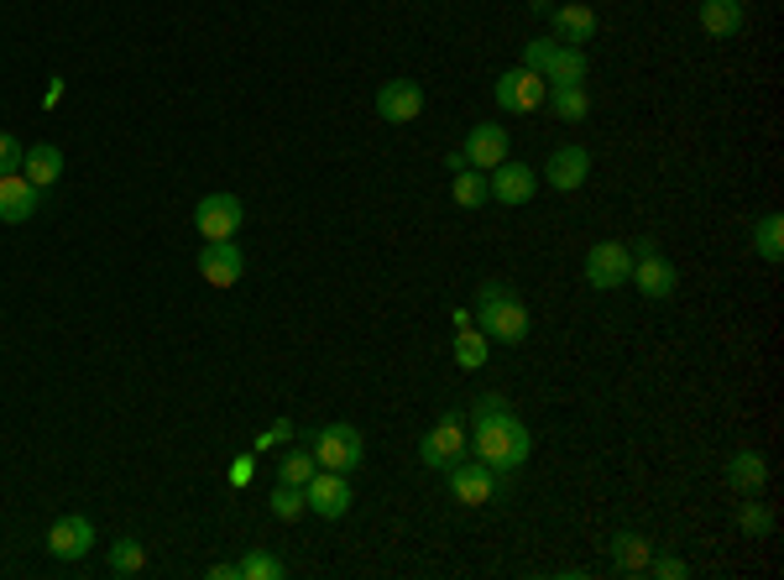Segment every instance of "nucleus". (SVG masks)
<instances>
[{
	"instance_id": "nucleus-1",
	"label": "nucleus",
	"mask_w": 784,
	"mask_h": 580,
	"mask_svg": "<svg viewBox=\"0 0 784 580\" xmlns=\"http://www.w3.org/2000/svg\"><path fill=\"white\" fill-rule=\"evenodd\" d=\"M465 444H471V455L482 465H492L497 476H513L528 465L534 455V434H528V423L513 413V402L497 398V393H482V398L471 402V413H465Z\"/></svg>"
},
{
	"instance_id": "nucleus-2",
	"label": "nucleus",
	"mask_w": 784,
	"mask_h": 580,
	"mask_svg": "<svg viewBox=\"0 0 784 580\" xmlns=\"http://www.w3.org/2000/svg\"><path fill=\"white\" fill-rule=\"evenodd\" d=\"M471 320L482 330L486 341H503V345H523L528 341V309L523 299L507 288V282H482L476 288V309H471Z\"/></svg>"
},
{
	"instance_id": "nucleus-3",
	"label": "nucleus",
	"mask_w": 784,
	"mask_h": 580,
	"mask_svg": "<svg viewBox=\"0 0 784 580\" xmlns=\"http://www.w3.org/2000/svg\"><path fill=\"white\" fill-rule=\"evenodd\" d=\"M309 450H314V461L324 465V471H362L366 465V440L356 423H324V429H314L309 434Z\"/></svg>"
},
{
	"instance_id": "nucleus-4",
	"label": "nucleus",
	"mask_w": 784,
	"mask_h": 580,
	"mask_svg": "<svg viewBox=\"0 0 784 580\" xmlns=\"http://www.w3.org/2000/svg\"><path fill=\"white\" fill-rule=\"evenodd\" d=\"M627 251H633V282H638V293H644L648 303L675 299V288H680V272H675V261L659 251V240L644 236V240H633Z\"/></svg>"
},
{
	"instance_id": "nucleus-5",
	"label": "nucleus",
	"mask_w": 784,
	"mask_h": 580,
	"mask_svg": "<svg viewBox=\"0 0 784 580\" xmlns=\"http://www.w3.org/2000/svg\"><path fill=\"white\" fill-rule=\"evenodd\" d=\"M465 455H471V444H465V419L461 413H440L434 429L419 440V461L429 465V471H450V465L465 461Z\"/></svg>"
},
{
	"instance_id": "nucleus-6",
	"label": "nucleus",
	"mask_w": 784,
	"mask_h": 580,
	"mask_svg": "<svg viewBox=\"0 0 784 580\" xmlns=\"http://www.w3.org/2000/svg\"><path fill=\"white\" fill-rule=\"evenodd\" d=\"M633 278V251H627V240H597L591 251H586V282L597 288V293H617L627 288Z\"/></svg>"
},
{
	"instance_id": "nucleus-7",
	"label": "nucleus",
	"mask_w": 784,
	"mask_h": 580,
	"mask_svg": "<svg viewBox=\"0 0 784 580\" xmlns=\"http://www.w3.org/2000/svg\"><path fill=\"white\" fill-rule=\"evenodd\" d=\"M544 95H549V84H544V74H534V68H503V79L492 84V100L503 105L507 116H534L544 105Z\"/></svg>"
},
{
	"instance_id": "nucleus-8",
	"label": "nucleus",
	"mask_w": 784,
	"mask_h": 580,
	"mask_svg": "<svg viewBox=\"0 0 784 580\" xmlns=\"http://www.w3.org/2000/svg\"><path fill=\"white\" fill-rule=\"evenodd\" d=\"M444 476H450V497L461 502V507H486V502H497V486H503V476L492 465H482L476 455L455 461Z\"/></svg>"
},
{
	"instance_id": "nucleus-9",
	"label": "nucleus",
	"mask_w": 784,
	"mask_h": 580,
	"mask_svg": "<svg viewBox=\"0 0 784 580\" xmlns=\"http://www.w3.org/2000/svg\"><path fill=\"white\" fill-rule=\"evenodd\" d=\"M246 225V204L236 194H204L194 204V230L204 240H236V230Z\"/></svg>"
},
{
	"instance_id": "nucleus-10",
	"label": "nucleus",
	"mask_w": 784,
	"mask_h": 580,
	"mask_svg": "<svg viewBox=\"0 0 784 580\" xmlns=\"http://www.w3.org/2000/svg\"><path fill=\"white\" fill-rule=\"evenodd\" d=\"M303 502H309V513H320V518L341 523L345 513H351V481H345V471H314V476L303 481Z\"/></svg>"
},
{
	"instance_id": "nucleus-11",
	"label": "nucleus",
	"mask_w": 784,
	"mask_h": 580,
	"mask_svg": "<svg viewBox=\"0 0 784 580\" xmlns=\"http://www.w3.org/2000/svg\"><path fill=\"white\" fill-rule=\"evenodd\" d=\"M486 189H492V200L503 204V210H518V204H528L534 194H539V173L518 158H503L492 173H486Z\"/></svg>"
},
{
	"instance_id": "nucleus-12",
	"label": "nucleus",
	"mask_w": 784,
	"mask_h": 580,
	"mask_svg": "<svg viewBox=\"0 0 784 580\" xmlns=\"http://www.w3.org/2000/svg\"><path fill=\"white\" fill-rule=\"evenodd\" d=\"M465 168H482V173H492L503 158H513V141H507V126H497V120H482V126H471L465 131V147H461Z\"/></svg>"
},
{
	"instance_id": "nucleus-13",
	"label": "nucleus",
	"mask_w": 784,
	"mask_h": 580,
	"mask_svg": "<svg viewBox=\"0 0 784 580\" xmlns=\"http://www.w3.org/2000/svg\"><path fill=\"white\" fill-rule=\"evenodd\" d=\"M246 272V251L236 246V240H204L200 251V278L210 282V288H236Z\"/></svg>"
},
{
	"instance_id": "nucleus-14",
	"label": "nucleus",
	"mask_w": 784,
	"mask_h": 580,
	"mask_svg": "<svg viewBox=\"0 0 784 580\" xmlns=\"http://www.w3.org/2000/svg\"><path fill=\"white\" fill-rule=\"evenodd\" d=\"M95 549V523L84 513H63L53 528H47V555L53 560H84Z\"/></svg>"
},
{
	"instance_id": "nucleus-15",
	"label": "nucleus",
	"mask_w": 784,
	"mask_h": 580,
	"mask_svg": "<svg viewBox=\"0 0 784 580\" xmlns=\"http://www.w3.org/2000/svg\"><path fill=\"white\" fill-rule=\"evenodd\" d=\"M42 189L26 183V173H0V225H26L37 215Z\"/></svg>"
},
{
	"instance_id": "nucleus-16",
	"label": "nucleus",
	"mask_w": 784,
	"mask_h": 580,
	"mask_svg": "<svg viewBox=\"0 0 784 580\" xmlns=\"http://www.w3.org/2000/svg\"><path fill=\"white\" fill-rule=\"evenodd\" d=\"M377 116L387 120V126H408V120L423 116V89L414 79H387L383 89H377Z\"/></svg>"
},
{
	"instance_id": "nucleus-17",
	"label": "nucleus",
	"mask_w": 784,
	"mask_h": 580,
	"mask_svg": "<svg viewBox=\"0 0 784 580\" xmlns=\"http://www.w3.org/2000/svg\"><path fill=\"white\" fill-rule=\"evenodd\" d=\"M591 173V152L586 147H560V152H549L544 158V183L549 189H560V194H576Z\"/></svg>"
},
{
	"instance_id": "nucleus-18",
	"label": "nucleus",
	"mask_w": 784,
	"mask_h": 580,
	"mask_svg": "<svg viewBox=\"0 0 784 580\" xmlns=\"http://www.w3.org/2000/svg\"><path fill=\"white\" fill-rule=\"evenodd\" d=\"M549 21H555V37L570 42V47H586V42L597 37V11H591L586 0L555 6V11H549Z\"/></svg>"
},
{
	"instance_id": "nucleus-19",
	"label": "nucleus",
	"mask_w": 784,
	"mask_h": 580,
	"mask_svg": "<svg viewBox=\"0 0 784 580\" xmlns=\"http://www.w3.org/2000/svg\"><path fill=\"white\" fill-rule=\"evenodd\" d=\"M769 481V461L759 450H738L732 461H727V486L738 492V497H759Z\"/></svg>"
},
{
	"instance_id": "nucleus-20",
	"label": "nucleus",
	"mask_w": 784,
	"mask_h": 580,
	"mask_svg": "<svg viewBox=\"0 0 784 580\" xmlns=\"http://www.w3.org/2000/svg\"><path fill=\"white\" fill-rule=\"evenodd\" d=\"M696 21H701L706 37H738L743 32V0H701V11H696Z\"/></svg>"
},
{
	"instance_id": "nucleus-21",
	"label": "nucleus",
	"mask_w": 784,
	"mask_h": 580,
	"mask_svg": "<svg viewBox=\"0 0 784 580\" xmlns=\"http://www.w3.org/2000/svg\"><path fill=\"white\" fill-rule=\"evenodd\" d=\"M21 173H26V183H37V189H53V183L63 179V152L53 141H37V147H26Z\"/></svg>"
},
{
	"instance_id": "nucleus-22",
	"label": "nucleus",
	"mask_w": 784,
	"mask_h": 580,
	"mask_svg": "<svg viewBox=\"0 0 784 580\" xmlns=\"http://www.w3.org/2000/svg\"><path fill=\"white\" fill-rule=\"evenodd\" d=\"M648 560H654V544L644 534H617L612 539V570L617 576H644Z\"/></svg>"
},
{
	"instance_id": "nucleus-23",
	"label": "nucleus",
	"mask_w": 784,
	"mask_h": 580,
	"mask_svg": "<svg viewBox=\"0 0 784 580\" xmlns=\"http://www.w3.org/2000/svg\"><path fill=\"white\" fill-rule=\"evenodd\" d=\"M544 105H549L560 120H586L591 116V95H586V84H549Z\"/></svg>"
},
{
	"instance_id": "nucleus-24",
	"label": "nucleus",
	"mask_w": 784,
	"mask_h": 580,
	"mask_svg": "<svg viewBox=\"0 0 784 580\" xmlns=\"http://www.w3.org/2000/svg\"><path fill=\"white\" fill-rule=\"evenodd\" d=\"M544 84H586V47L560 42L555 58H549V68H544Z\"/></svg>"
},
{
	"instance_id": "nucleus-25",
	"label": "nucleus",
	"mask_w": 784,
	"mask_h": 580,
	"mask_svg": "<svg viewBox=\"0 0 784 580\" xmlns=\"http://www.w3.org/2000/svg\"><path fill=\"white\" fill-rule=\"evenodd\" d=\"M753 251H759L769 267L784 257V215H780V210L759 215V225H753Z\"/></svg>"
},
{
	"instance_id": "nucleus-26",
	"label": "nucleus",
	"mask_w": 784,
	"mask_h": 580,
	"mask_svg": "<svg viewBox=\"0 0 784 580\" xmlns=\"http://www.w3.org/2000/svg\"><path fill=\"white\" fill-rule=\"evenodd\" d=\"M450 200L461 204V210H482V204L492 200V189H486L482 168H461V173L450 179Z\"/></svg>"
},
{
	"instance_id": "nucleus-27",
	"label": "nucleus",
	"mask_w": 784,
	"mask_h": 580,
	"mask_svg": "<svg viewBox=\"0 0 784 580\" xmlns=\"http://www.w3.org/2000/svg\"><path fill=\"white\" fill-rule=\"evenodd\" d=\"M450 351H455V361H461L465 372H482L486 356H492V341H486L476 324H461V330H455V345H450Z\"/></svg>"
},
{
	"instance_id": "nucleus-28",
	"label": "nucleus",
	"mask_w": 784,
	"mask_h": 580,
	"mask_svg": "<svg viewBox=\"0 0 784 580\" xmlns=\"http://www.w3.org/2000/svg\"><path fill=\"white\" fill-rule=\"evenodd\" d=\"M236 576L241 580H288V565H282L272 549H251V555L236 565Z\"/></svg>"
},
{
	"instance_id": "nucleus-29",
	"label": "nucleus",
	"mask_w": 784,
	"mask_h": 580,
	"mask_svg": "<svg viewBox=\"0 0 784 580\" xmlns=\"http://www.w3.org/2000/svg\"><path fill=\"white\" fill-rule=\"evenodd\" d=\"M141 570H147V544L141 539L110 544V576H141Z\"/></svg>"
},
{
	"instance_id": "nucleus-30",
	"label": "nucleus",
	"mask_w": 784,
	"mask_h": 580,
	"mask_svg": "<svg viewBox=\"0 0 784 580\" xmlns=\"http://www.w3.org/2000/svg\"><path fill=\"white\" fill-rule=\"evenodd\" d=\"M267 507H272V518H278V523H299L303 513H309V502H303V486H288V481H278V492L267 497Z\"/></svg>"
},
{
	"instance_id": "nucleus-31",
	"label": "nucleus",
	"mask_w": 784,
	"mask_h": 580,
	"mask_svg": "<svg viewBox=\"0 0 784 580\" xmlns=\"http://www.w3.org/2000/svg\"><path fill=\"white\" fill-rule=\"evenodd\" d=\"M738 528H743L748 539H769V534H774V513H769L759 497H748L743 507H738Z\"/></svg>"
},
{
	"instance_id": "nucleus-32",
	"label": "nucleus",
	"mask_w": 784,
	"mask_h": 580,
	"mask_svg": "<svg viewBox=\"0 0 784 580\" xmlns=\"http://www.w3.org/2000/svg\"><path fill=\"white\" fill-rule=\"evenodd\" d=\"M320 471V461H314V450H288L278 461V481H288V486H303V481Z\"/></svg>"
},
{
	"instance_id": "nucleus-33",
	"label": "nucleus",
	"mask_w": 784,
	"mask_h": 580,
	"mask_svg": "<svg viewBox=\"0 0 784 580\" xmlns=\"http://www.w3.org/2000/svg\"><path fill=\"white\" fill-rule=\"evenodd\" d=\"M555 47H560V37H534L528 47H523V68L544 74V68H549V58H555Z\"/></svg>"
},
{
	"instance_id": "nucleus-34",
	"label": "nucleus",
	"mask_w": 784,
	"mask_h": 580,
	"mask_svg": "<svg viewBox=\"0 0 784 580\" xmlns=\"http://www.w3.org/2000/svg\"><path fill=\"white\" fill-rule=\"evenodd\" d=\"M225 476H230V486H236V492H246V486L257 481V450H246V455H236Z\"/></svg>"
},
{
	"instance_id": "nucleus-35",
	"label": "nucleus",
	"mask_w": 784,
	"mask_h": 580,
	"mask_svg": "<svg viewBox=\"0 0 784 580\" xmlns=\"http://www.w3.org/2000/svg\"><path fill=\"white\" fill-rule=\"evenodd\" d=\"M21 158H26V147L11 131H0V173H21Z\"/></svg>"
},
{
	"instance_id": "nucleus-36",
	"label": "nucleus",
	"mask_w": 784,
	"mask_h": 580,
	"mask_svg": "<svg viewBox=\"0 0 784 580\" xmlns=\"http://www.w3.org/2000/svg\"><path fill=\"white\" fill-rule=\"evenodd\" d=\"M644 576H659V580H685L690 576V565L685 560H675V555H664V560H648V570Z\"/></svg>"
},
{
	"instance_id": "nucleus-37",
	"label": "nucleus",
	"mask_w": 784,
	"mask_h": 580,
	"mask_svg": "<svg viewBox=\"0 0 784 580\" xmlns=\"http://www.w3.org/2000/svg\"><path fill=\"white\" fill-rule=\"evenodd\" d=\"M288 440H293V419L272 423V429H261V434H257V450H278V444H288Z\"/></svg>"
},
{
	"instance_id": "nucleus-38",
	"label": "nucleus",
	"mask_w": 784,
	"mask_h": 580,
	"mask_svg": "<svg viewBox=\"0 0 784 580\" xmlns=\"http://www.w3.org/2000/svg\"><path fill=\"white\" fill-rule=\"evenodd\" d=\"M58 105H63V79H53L47 95H42V110H58Z\"/></svg>"
},
{
	"instance_id": "nucleus-39",
	"label": "nucleus",
	"mask_w": 784,
	"mask_h": 580,
	"mask_svg": "<svg viewBox=\"0 0 784 580\" xmlns=\"http://www.w3.org/2000/svg\"><path fill=\"white\" fill-rule=\"evenodd\" d=\"M210 580H241V576H236V565H210Z\"/></svg>"
}]
</instances>
